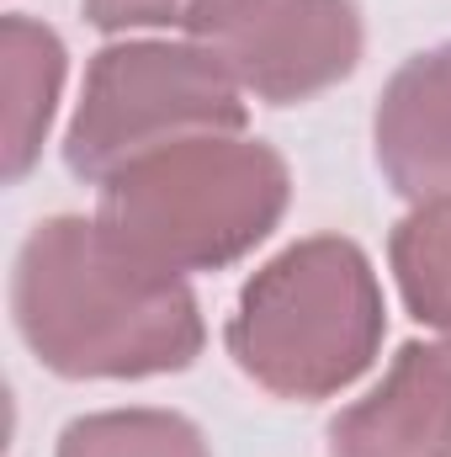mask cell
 Wrapping results in <instances>:
<instances>
[{
    "instance_id": "ba28073f",
    "label": "cell",
    "mask_w": 451,
    "mask_h": 457,
    "mask_svg": "<svg viewBox=\"0 0 451 457\" xmlns=\"http://www.w3.org/2000/svg\"><path fill=\"white\" fill-rule=\"evenodd\" d=\"M64 43L32 16H0V176L21 181L59 112Z\"/></svg>"
},
{
    "instance_id": "3957f363",
    "label": "cell",
    "mask_w": 451,
    "mask_h": 457,
    "mask_svg": "<svg viewBox=\"0 0 451 457\" xmlns=\"http://www.w3.org/2000/svg\"><path fill=\"white\" fill-rule=\"evenodd\" d=\"M287 160L244 133H202L122 165L102 187V224L144 261L186 277L244 261L282 224Z\"/></svg>"
},
{
    "instance_id": "6da1fadb",
    "label": "cell",
    "mask_w": 451,
    "mask_h": 457,
    "mask_svg": "<svg viewBox=\"0 0 451 457\" xmlns=\"http://www.w3.org/2000/svg\"><path fill=\"white\" fill-rule=\"evenodd\" d=\"M11 314L59 378H160L208 341L186 277L127 250L102 219L59 213L21 239Z\"/></svg>"
},
{
    "instance_id": "30bf717a",
    "label": "cell",
    "mask_w": 451,
    "mask_h": 457,
    "mask_svg": "<svg viewBox=\"0 0 451 457\" xmlns=\"http://www.w3.org/2000/svg\"><path fill=\"white\" fill-rule=\"evenodd\" d=\"M53 457H213L176 410H96L64 426Z\"/></svg>"
},
{
    "instance_id": "9c48e42d",
    "label": "cell",
    "mask_w": 451,
    "mask_h": 457,
    "mask_svg": "<svg viewBox=\"0 0 451 457\" xmlns=\"http://www.w3.org/2000/svg\"><path fill=\"white\" fill-rule=\"evenodd\" d=\"M388 261L409 314L451 345V203L414 208L393 228Z\"/></svg>"
},
{
    "instance_id": "52a82bcc",
    "label": "cell",
    "mask_w": 451,
    "mask_h": 457,
    "mask_svg": "<svg viewBox=\"0 0 451 457\" xmlns=\"http://www.w3.org/2000/svg\"><path fill=\"white\" fill-rule=\"evenodd\" d=\"M372 144L388 187L404 203H451V43L414 54L382 86Z\"/></svg>"
},
{
    "instance_id": "8992f818",
    "label": "cell",
    "mask_w": 451,
    "mask_h": 457,
    "mask_svg": "<svg viewBox=\"0 0 451 457\" xmlns=\"http://www.w3.org/2000/svg\"><path fill=\"white\" fill-rule=\"evenodd\" d=\"M330 457H451V345H404L382 383L335 415Z\"/></svg>"
},
{
    "instance_id": "8fae6325",
    "label": "cell",
    "mask_w": 451,
    "mask_h": 457,
    "mask_svg": "<svg viewBox=\"0 0 451 457\" xmlns=\"http://www.w3.org/2000/svg\"><path fill=\"white\" fill-rule=\"evenodd\" d=\"M102 32H138V27H192L208 0H80Z\"/></svg>"
},
{
    "instance_id": "7a4b0ae2",
    "label": "cell",
    "mask_w": 451,
    "mask_h": 457,
    "mask_svg": "<svg viewBox=\"0 0 451 457\" xmlns=\"http://www.w3.org/2000/svg\"><path fill=\"white\" fill-rule=\"evenodd\" d=\"M388 309L356 239L314 234L271 255L239 293L228 356L276 399H330L382 351Z\"/></svg>"
},
{
    "instance_id": "5b68a950",
    "label": "cell",
    "mask_w": 451,
    "mask_h": 457,
    "mask_svg": "<svg viewBox=\"0 0 451 457\" xmlns=\"http://www.w3.org/2000/svg\"><path fill=\"white\" fill-rule=\"evenodd\" d=\"M186 32L271 107L308 102L361 64L356 0H208Z\"/></svg>"
},
{
    "instance_id": "277c9868",
    "label": "cell",
    "mask_w": 451,
    "mask_h": 457,
    "mask_svg": "<svg viewBox=\"0 0 451 457\" xmlns=\"http://www.w3.org/2000/svg\"><path fill=\"white\" fill-rule=\"evenodd\" d=\"M250 107L202 43H112L91 59L64 133V165L107 187L122 165L202 133H244Z\"/></svg>"
}]
</instances>
